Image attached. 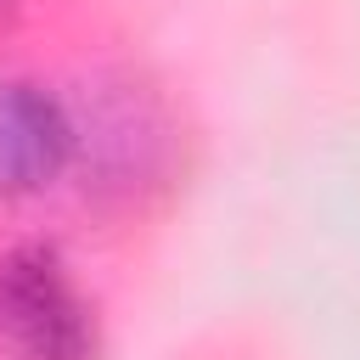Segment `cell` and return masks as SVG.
Returning <instances> with one entry per match:
<instances>
[{
    "label": "cell",
    "mask_w": 360,
    "mask_h": 360,
    "mask_svg": "<svg viewBox=\"0 0 360 360\" xmlns=\"http://www.w3.org/2000/svg\"><path fill=\"white\" fill-rule=\"evenodd\" d=\"M6 6H11V0H0V11H6Z\"/></svg>",
    "instance_id": "3957f363"
},
{
    "label": "cell",
    "mask_w": 360,
    "mask_h": 360,
    "mask_svg": "<svg viewBox=\"0 0 360 360\" xmlns=\"http://www.w3.org/2000/svg\"><path fill=\"white\" fill-rule=\"evenodd\" d=\"M73 152V124L62 107L28 84V79H0V197H28L62 174Z\"/></svg>",
    "instance_id": "7a4b0ae2"
},
{
    "label": "cell",
    "mask_w": 360,
    "mask_h": 360,
    "mask_svg": "<svg viewBox=\"0 0 360 360\" xmlns=\"http://www.w3.org/2000/svg\"><path fill=\"white\" fill-rule=\"evenodd\" d=\"M0 343L11 360H96L84 298L62 276L56 253L22 248L0 264Z\"/></svg>",
    "instance_id": "6da1fadb"
}]
</instances>
